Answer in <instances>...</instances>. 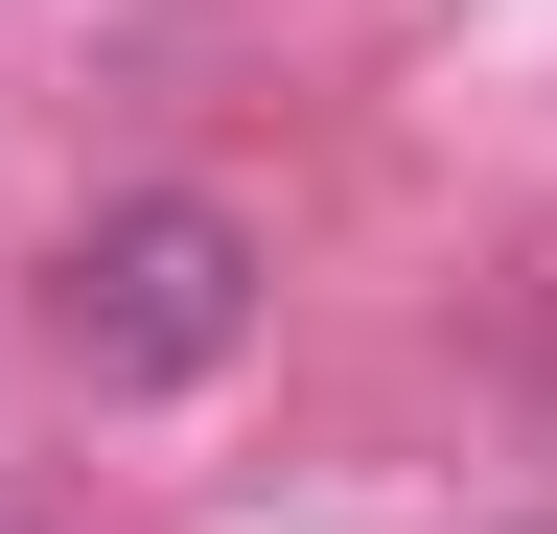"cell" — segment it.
I'll use <instances>...</instances> for the list:
<instances>
[{
    "mask_svg": "<svg viewBox=\"0 0 557 534\" xmlns=\"http://www.w3.org/2000/svg\"><path fill=\"white\" fill-rule=\"evenodd\" d=\"M233 325H256V233L209 210V186H139V210H94V233H70V349H94L116 395L233 372Z\"/></svg>",
    "mask_w": 557,
    "mask_h": 534,
    "instance_id": "cell-1",
    "label": "cell"
}]
</instances>
